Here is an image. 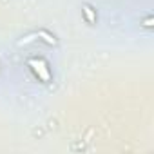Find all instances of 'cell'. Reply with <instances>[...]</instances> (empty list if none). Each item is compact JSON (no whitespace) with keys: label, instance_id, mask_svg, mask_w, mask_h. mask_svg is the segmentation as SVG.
<instances>
[{"label":"cell","instance_id":"6da1fadb","mask_svg":"<svg viewBox=\"0 0 154 154\" xmlns=\"http://www.w3.org/2000/svg\"><path fill=\"white\" fill-rule=\"evenodd\" d=\"M29 65H31V67H33V71L38 74V78H40V80H44V82H49L51 74H49V69H47V65H45V62H44V60L31 58V60H29Z\"/></svg>","mask_w":154,"mask_h":154},{"label":"cell","instance_id":"7a4b0ae2","mask_svg":"<svg viewBox=\"0 0 154 154\" xmlns=\"http://www.w3.org/2000/svg\"><path fill=\"white\" fill-rule=\"evenodd\" d=\"M36 36H38V38H44L49 45H56V38H54L53 35H49L47 31H44V29H40V31L36 33Z\"/></svg>","mask_w":154,"mask_h":154},{"label":"cell","instance_id":"3957f363","mask_svg":"<svg viewBox=\"0 0 154 154\" xmlns=\"http://www.w3.org/2000/svg\"><path fill=\"white\" fill-rule=\"evenodd\" d=\"M84 15H85V18H87L89 24H94V22H96V13L93 11L91 6H87V4L84 6Z\"/></svg>","mask_w":154,"mask_h":154}]
</instances>
